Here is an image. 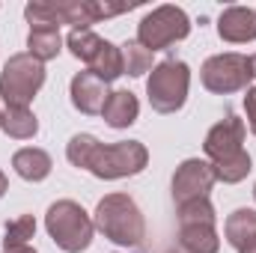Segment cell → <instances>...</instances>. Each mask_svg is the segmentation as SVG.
Returning a JSON list of instances; mask_svg holds the SVG:
<instances>
[{"label":"cell","instance_id":"2","mask_svg":"<svg viewBox=\"0 0 256 253\" xmlns=\"http://www.w3.org/2000/svg\"><path fill=\"white\" fill-rule=\"evenodd\" d=\"M45 230H48L51 242L66 253H84L92 244V236H96L92 214L74 200H57L48 206Z\"/></svg>","mask_w":256,"mask_h":253},{"label":"cell","instance_id":"25","mask_svg":"<svg viewBox=\"0 0 256 253\" xmlns=\"http://www.w3.org/2000/svg\"><path fill=\"white\" fill-rule=\"evenodd\" d=\"M176 208H179V212H176L179 224H214V220H218L214 206H212V200H208V196H206V200L182 202V206H176Z\"/></svg>","mask_w":256,"mask_h":253},{"label":"cell","instance_id":"31","mask_svg":"<svg viewBox=\"0 0 256 253\" xmlns=\"http://www.w3.org/2000/svg\"><path fill=\"white\" fill-rule=\"evenodd\" d=\"M164 253H185V250H179V248H170V250H164Z\"/></svg>","mask_w":256,"mask_h":253},{"label":"cell","instance_id":"8","mask_svg":"<svg viewBox=\"0 0 256 253\" xmlns=\"http://www.w3.org/2000/svg\"><path fill=\"white\" fill-rule=\"evenodd\" d=\"M244 137H248L244 120H238L236 114H226L220 122H214L208 128V134L202 140V152H206L208 164H220V161L236 158L238 152H244Z\"/></svg>","mask_w":256,"mask_h":253},{"label":"cell","instance_id":"4","mask_svg":"<svg viewBox=\"0 0 256 253\" xmlns=\"http://www.w3.org/2000/svg\"><path fill=\"white\" fill-rule=\"evenodd\" d=\"M149 164V149L140 140H120V143H98L90 155L86 170L102 182H116L143 173Z\"/></svg>","mask_w":256,"mask_h":253},{"label":"cell","instance_id":"21","mask_svg":"<svg viewBox=\"0 0 256 253\" xmlns=\"http://www.w3.org/2000/svg\"><path fill=\"white\" fill-rule=\"evenodd\" d=\"M24 18L30 30H60V15L51 0H30L24 6Z\"/></svg>","mask_w":256,"mask_h":253},{"label":"cell","instance_id":"24","mask_svg":"<svg viewBox=\"0 0 256 253\" xmlns=\"http://www.w3.org/2000/svg\"><path fill=\"white\" fill-rule=\"evenodd\" d=\"M98 143H102V140L92 137V134H74V137L66 143V158H68V164L78 167V170H86L90 155H92V149H96Z\"/></svg>","mask_w":256,"mask_h":253},{"label":"cell","instance_id":"18","mask_svg":"<svg viewBox=\"0 0 256 253\" xmlns=\"http://www.w3.org/2000/svg\"><path fill=\"white\" fill-rule=\"evenodd\" d=\"M63 51V36L60 30H30L27 33V54L45 66L48 60H57Z\"/></svg>","mask_w":256,"mask_h":253},{"label":"cell","instance_id":"13","mask_svg":"<svg viewBox=\"0 0 256 253\" xmlns=\"http://www.w3.org/2000/svg\"><path fill=\"white\" fill-rule=\"evenodd\" d=\"M102 116L110 128H131L140 116V102L131 90H116V92H110Z\"/></svg>","mask_w":256,"mask_h":253},{"label":"cell","instance_id":"26","mask_svg":"<svg viewBox=\"0 0 256 253\" xmlns=\"http://www.w3.org/2000/svg\"><path fill=\"white\" fill-rule=\"evenodd\" d=\"M244 114H248V126L256 134V86L244 90Z\"/></svg>","mask_w":256,"mask_h":253},{"label":"cell","instance_id":"22","mask_svg":"<svg viewBox=\"0 0 256 253\" xmlns=\"http://www.w3.org/2000/svg\"><path fill=\"white\" fill-rule=\"evenodd\" d=\"M122 48V63H126L128 78H143L146 72H152V51H146L137 39H128Z\"/></svg>","mask_w":256,"mask_h":253},{"label":"cell","instance_id":"30","mask_svg":"<svg viewBox=\"0 0 256 253\" xmlns=\"http://www.w3.org/2000/svg\"><path fill=\"white\" fill-rule=\"evenodd\" d=\"M250 72H254V78H256V54L250 57Z\"/></svg>","mask_w":256,"mask_h":253},{"label":"cell","instance_id":"29","mask_svg":"<svg viewBox=\"0 0 256 253\" xmlns=\"http://www.w3.org/2000/svg\"><path fill=\"white\" fill-rule=\"evenodd\" d=\"M238 253H256V238L250 242V244H244V248H242Z\"/></svg>","mask_w":256,"mask_h":253},{"label":"cell","instance_id":"7","mask_svg":"<svg viewBox=\"0 0 256 253\" xmlns=\"http://www.w3.org/2000/svg\"><path fill=\"white\" fill-rule=\"evenodd\" d=\"M200 80L208 92L214 96H232L250 86L254 72H250V57L226 51V54H214L208 57L200 68Z\"/></svg>","mask_w":256,"mask_h":253},{"label":"cell","instance_id":"9","mask_svg":"<svg viewBox=\"0 0 256 253\" xmlns=\"http://www.w3.org/2000/svg\"><path fill=\"white\" fill-rule=\"evenodd\" d=\"M214 170L206 158H185L176 173H173V200L176 206L191 202V200H206L214 188Z\"/></svg>","mask_w":256,"mask_h":253},{"label":"cell","instance_id":"11","mask_svg":"<svg viewBox=\"0 0 256 253\" xmlns=\"http://www.w3.org/2000/svg\"><path fill=\"white\" fill-rule=\"evenodd\" d=\"M218 36L230 45L256 42V9L254 6H226L218 15Z\"/></svg>","mask_w":256,"mask_h":253},{"label":"cell","instance_id":"5","mask_svg":"<svg viewBox=\"0 0 256 253\" xmlns=\"http://www.w3.org/2000/svg\"><path fill=\"white\" fill-rule=\"evenodd\" d=\"M188 36H191V18L182 6H173V3L155 6L137 24V42L152 54L164 51V48H170V45H176Z\"/></svg>","mask_w":256,"mask_h":253},{"label":"cell","instance_id":"20","mask_svg":"<svg viewBox=\"0 0 256 253\" xmlns=\"http://www.w3.org/2000/svg\"><path fill=\"white\" fill-rule=\"evenodd\" d=\"M102 42H104V39H102L98 33H92V30H72V33L66 36V45H68L72 57L80 60V63H86V66L96 60Z\"/></svg>","mask_w":256,"mask_h":253},{"label":"cell","instance_id":"19","mask_svg":"<svg viewBox=\"0 0 256 253\" xmlns=\"http://www.w3.org/2000/svg\"><path fill=\"white\" fill-rule=\"evenodd\" d=\"M212 170H214V179H218V182H224V185H238V182H244V179L250 176L254 161H250V152L244 149V152H238L236 158H226V161H220V164H212Z\"/></svg>","mask_w":256,"mask_h":253},{"label":"cell","instance_id":"23","mask_svg":"<svg viewBox=\"0 0 256 253\" xmlns=\"http://www.w3.org/2000/svg\"><path fill=\"white\" fill-rule=\"evenodd\" d=\"M33 236H36V218L33 214H18L3 230V248H24V244H30Z\"/></svg>","mask_w":256,"mask_h":253},{"label":"cell","instance_id":"3","mask_svg":"<svg viewBox=\"0 0 256 253\" xmlns=\"http://www.w3.org/2000/svg\"><path fill=\"white\" fill-rule=\"evenodd\" d=\"M188 90H191V68H188V63L173 60V57L152 66V72L146 78V98H149L152 110L164 114V116L185 108Z\"/></svg>","mask_w":256,"mask_h":253},{"label":"cell","instance_id":"28","mask_svg":"<svg viewBox=\"0 0 256 253\" xmlns=\"http://www.w3.org/2000/svg\"><path fill=\"white\" fill-rule=\"evenodd\" d=\"M6 190H9V179H6V173L0 170V196H3Z\"/></svg>","mask_w":256,"mask_h":253},{"label":"cell","instance_id":"33","mask_svg":"<svg viewBox=\"0 0 256 253\" xmlns=\"http://www.w3.org/2000/svg\"><path fill=\"white\" fill-rule=\"evenodd\" d=\"M254 196H256V185H254Z\"/></svg>","mask_w":256,"mask_h":253},{"label":"cell","instance_id":"14","mask_svg":"<svg viewBox=\"0 0 256 253\" xmlns=\"http://www.w3.org/2000/svg\"><path fill=\"white\" fill-rule=\"evenodd\" d=\"M179 250L185 253H218L220 236L214 224H179Z\"/></svg>","mask_w":256,"mask_h":253},{"label":"cell","instance_id":"12","mask_svg":"<svg viewBox=\"0 0 256 253\" xmlns=\"http://www.w3.org/2000/svg\"><path fill=\"white\" fill-rule=\"evenodd\" d=\"M12 170L24 179V182H45L54 170V161L45 149L39 146H24L12 155Z\"/></svg>","mask_w":256,"mask_h":253},{"label":"cell","instance_id":"15","mask_svg":"<svg viewBox=\"0 0 256 253\" xmlns=\"http://www.w3.org/2000/svg\"><path fill=\"white\" fill-rule=\"evenodd\" d=\"M224 236H226V244L236 250L250 244L256 238V208H236L232 214H226Z\"/></svg>","mask_w":256,"mask_h":253},{"label":"cell","instance_id":"6","mask_svg":"<svg viewBox=\"0 0 256 253\" xmlns=\"http://www.w3.org/2000/svg\"><path fill=\"white\" fill-rule=\"evenodd\" d=\"M45 84V66L27 51L12 54L0 72V98L6 108H30L36 92Z\"/></svg>","mask_w":256,"mask_h":253},{"label":"cell","instance_id":"16","mask_svg":"<svg viewBox=\"0 0 256 253\" xmlns=\"http://www.w3.org/2000/svg\"><path fill=\"white\" fill-rule=\"evenodd\" d=\"M86 72H92V74H96L98 80H104V84H114L116 78H122V74H126L122 48L104 39V42H102V48H98V54H96V60L86 66Z\"/></svg>","mask_w":256,"mask_h":253},{"label":"cell","instance_id":"10","mask_svg":"<svg viewBox=\"0 0 256 253\" xmlns=\"http://www.w3.org/2000/svg\"><path fill=\"white\" fill-rule=\"evenodd\" d=\"M68 96H72L74 110H80L84 116H98L110 98V90L92 72H78L68 84Z\"/></svg>","mask_w":256,"mask_h":253},{"label":"cell","instance_id":"17","mask_svg":"<svg viewBox=\"0 0 256 253\" xmlns=\"http://www.w3.org/2000/svg\"><path fill=\"white\" fill-rule=\"evenodd\" d=\"M0 131L12 140H33L39 131V120L30 108H6L3 110V122Z\"/></svg>","mask_w":256,"mask_h":253},{"label":"cell","instance_id":"32","mask_svg":"<svg viewBox=\"0 0 256 253\" xmlns=\"http://www.w3.org/2000/svg\"><path fill=\"white\" fill-rule=\"evenodd\" d=\"M0 122H3V110H0Z\"/></svg>","mask_w":256,"mask_h":253},{"label":"cell","instance_id":"1","mask_svg":"<svg viewBox=\"0 0 256 253\" xmlns=\"http://www.w3.org/2000/svg\"><path fill=\"white\" fill-rule=\"evenodd\" d=\"M92 224L108 242H114L120 248H137L146 238L143 212L134 202V196H128L122 190L108 194V196L98 200V206L92 212Z\"/></svg>","mask_w":256,"mask_h":253},{"label":"cell","instance_id":"27","mask_svg":"<svg viewBox=\"0 0 256 253\" xmlns=\"http://www.w3.org/2000/svg\"><path fill=\"white\" fill-rule=\"evenodd\" d=\"M3 253H36V248L24 244V248H3Z\"/></svg>","mask_w":256,"mask_h":253}]
</instances>
